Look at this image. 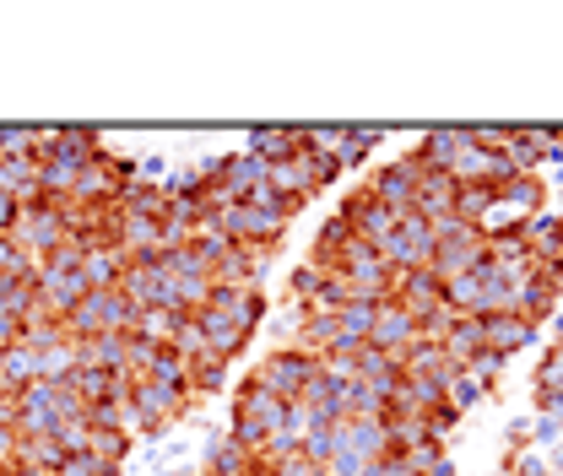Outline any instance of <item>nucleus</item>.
Masks as SVG:
<instances>
[{"label":"nucleus","mask_w":563,"mask_h":476,"mask_svg":"<svg viewBox=\"0 0 563 476\" xmlns=\"http://www.w3.org/2000/svg\"><path fill=\"white\" fill-rule=\"evenodd\" d=\"M11 239H16V250L38 266V261H49L55 250H66L70 244V228H66V206L55 201H33L22 206V217H16V228H11Z\"/></svg>","instance_id":"obj_1"},{"label":"nucleus","mask_w":563,"mask_h":476,"mask_svg":"<svg viewBox=\"0 0 563 476\" xmlns=\"http://www.w3.org/2000/svg\"><path fill=\"white\" fill-rule=\"evenodd\" d=\"M250 472H255V455H250L239 439H228V433H211L207 472H201V476H250Z\"/></svg>","instance_id":"obj_15"},{"label":"nucleus","mask_w":563,"mask_h":476,"mask_svg":"<svg viewBox=\"0 0 563 476\" xmlns=\"http://www.w3.org/2000/svg\"><path fill=\"white\" fill-rule=\"evenodd\" d=\"M244 152H250V157H261L266 168H277V163H287V157H298V152H303V131H250Z\"/></svg>","instance_id":"obj_16"},{"label":"nucleus","mask_w":563,"mask_h":476,"mask_svg":"<svg viewBox=\"0 0 563 476\" xmlns=\"http://www.w3.org/2000/svg\"><path fill=\"white\" fill-rule=\"evenodd\" d=\"M559 309H563V261H537V276H526L515 287V314L542 331Z\"/></svg>","instance_id":"obj_5"},{"label":"nucleus","mask_w":563,"mask_h":476,"mask_svg":"<svg viewBox=\"0 0 563 476\" xmlns=\"http://www.w3.org/2000/svg\"><path fill=\"white\" fill-rule=\"evenodd\" d=\"M16 217H22V201L0 190V233H11V228H16Z\"/></svg>","instance_id":"obj_31"},{"label":"nucleus","mask_w":563,"mask_h":476,"mask_svg":"<svg viewBox=\"0 0 563 476\" xmlns=\"http://www.w3.org/2000/svg\"><path fill=\"white\" fill-rule=\"evenodd\" d=\"M16 476H33V472H16Z\"/></svg>","instance_id":"obj_33"},{"label":"nucleus","mask_w":563,"mask_h":476,"mask_svg":"<svg viewBox=\"0 0 563 476\" xmlns=\"http://www.w3.org/2000/svg\"><path fill=\"white\" fill-rule=\"evenodd\" d=\"M320 374V357L314 352H303V346H277V352H266V363L255 368V379L277 396V401H287V407H298V396L309 390V379Z\"/></svg>","instance_id":"obj_3"},{"label":"nucleus","mask_w":563,"mask_h":476,"mask_svg":"<svg viewBox=\"0 0 563 476\" xmlns=\"http://www.w3.org/2000/svg\"><path fill=\"white\" fill-rule=\"evenodd\" d=\"M537 336H542V331H537L531 320H520L515 309H509V314H488V320H483V346H488V352H498L504 363H509L520 346H531Z\"/></svg>","instance_id":"obj_9"},{"label":"nucleus","mask_w":563,"mask_h":476,"mask_svg":"<svg viewBox=\"0 0 563 476\" xmlns=\"http://www.w3.org/2000/svg\"><path fill=\"white\" fill-rule=\"evenodd\" d=\"M0 190L22 206L38 201V157H0Z\"/></svg>","instance_id":"obj_17"},{"label":"nucleus","mask_w":563,"mask_h":476,"mask_svg":"<svg viewBox=\"0 0 563 476\" xmlns=\"http://www.w3.org/2000/svg\"><path fill=\"white\" fill-rule=\"evenodd\" d=\"M433 244H439V239H433V222H428V217H418V211H401L396 233H390L374 255H379L390 272L401 276V272H422V266L433 261Z\"/></svg>","instance_id":"obj_4"},{"label":"nucleus","mask_w":563,"mask_h":476,"mask_svg":"<svg viewBox=\"0 0 563 476\" xmlns=\"http://www.w3.org/2000/svg\"><path fill=\"white\" fill-rule=\"evenodd\" d=\"M553 346H563V309L553 314Z\"/></svg>","instance_id":"obj_32"},{"label":"nucleus","mask_w":563,"mask_h":476,"mask_svg":"<svg viewBox=\"0 0 563 476\" xmlns=\"http://www.w3.org/2000/svg\"><path fill=\"white\" fill-rule=\"evenodd\" d=\"M352 244H357V228H352L347 217H342V211H336V217H325V228H320V233H314V244H309V266L336 272Z\"/></svg>","instance_id":"obj_10"},{"label":"nucleus","mask_w":563,"mask_h":476,"mask_svg":"<svg viewBox=\"0 0 563 476\" xmlns=\"http://www.w3.org/2000/svg\"><path fill=\"white\" fill-rule=\"evenodd\" d=\"M444 401L455 411H472L477 401H488V385L483 379H472L466 368H455V379H450V390H444Z\"/></svg>","instance_id":"obj_24"},{"label":"nucleus","mask_w":563,"mask_h":476,"mask_svg":"<svg viewBox=\"0 0 563 476\" xmlns=\"http://www.w3.org/2000/svg\"><path fill=\"white\" fill-rule=\"evenodd\" d=\"M385 141V131H342V146H336V168L347 174V168H363L368 163V152Z\"/></svg>","instance_id":"obj_22"},{"label":"nucleus","mask_w":563,"mask_h":476,"mask_svg":"<svg viewBox=\"0 0 563 476\" xmlns=\"http://www.w3.org/2000/svg\"><path fill=\"white\" fill-rule=\"evenodd\" d=\"M55 476H120V466H109V461H98V455H66Z\"/></svg>","instance_id":"obj_27"},{"label":"nucleus","mask_w":563,"mask_h":476,"mask_svg":"<svg viewBox=\"0 0 563 476\" xmlns=\"http://www.w3.org/2000/svg\"><path fill=\"white\" fill-rule=\"evenodd\" d=\"M520 244L537 261H563V217L559 211H537L531 222H520Z\"/></svg>","instance_id":"obj_12"},{"label":"nucleus","mask_w":563,"mask_h":476,"mask_svg":"<svg viewBox=\"0 0 563 476\" xmlns=\"http://www.w3.org/2000/svg\"><path fill=\"white\" fill-rule=\"evenodd\" d=\"M66 461V450L55 439H22L16 444V472H33V476H55V466Z\"/></svg>","instance_id":"obj_18"},{"label":"nucleus","mask_w":563,"mask_h":476,"mask_svg":"<svg viewBox=\"0 0 563 476\" xmlns=\"http://www.w3.org/2000/svg\"><path fill=\"white\" fill-rule=\"evenodd\" d=\"M66 336L70 341H87V336H125L136 325V309L125 303V292H87L66 320Z\"/></svg>","instance_id":"obj_2"},{"label":"nucleus","mask_w":563,"mask_h":476,"mask_svg":"<svg viewBox=\"0 0 563 476\" xmlns=\"http://www.w3.org/2000/svg\"><path fill=\"white\" fill-rule=\"evenodd\" d=\"M439 346H444V357H450L455 368H466V363L483 352V320H472V314H450V325H444Z\"/></svg>","instance_id":"obj_13"},{"label":"nucleus","mask_w":563,"mask_h":476,"mask_svg":"<svg viewBox=\"0 0 563 476\" xmlns=\"http://www.w3.org/2000/svg\"><path fill=\"white\" fill-rule=\"evenodd\" d=\"M412 341H422L418 320L396 303V298H385L379 303V314H374V331H368V346H379V352H390V357H401Z\"/></svg>","instance_id":"obj_7"},{"label":"nucleus","mask_w":563,"mask_h":476,"mask_svg":"<svg viewBox=\"0 0 563 476\" xmlns=\"http://www.w3.org/2000/svg\"><path fill=\"white\" fill-rule=\"evenodd\" d=\"M531 396H537V407H542V401H559V396H563V346H548V352H542L537 379H531Z\"/></svg>","instance_id":"obj_21"},{"label":"nucleus","mask_w":563,"mask_h":476,"mask_svg":"<svg viewBox=\"0 0 563 476\" xmlns=\"http://www.w3.org/2000/svg\"><path fill=\"white\" fill-rule=\"evenodd\" d=\"M422 174H428V168L418 163V152H407V157H396V163L374 168V174L363 179V190H368V196H374L379 206H390V211H412Z\"/></svg>","instance_id":"obj_6"},{"label":"nucleus","mask_w":563,"mask_h":476,"mask_svg":"<svg viewBox=\"0 0 563 476\" xmlns=\"http://www.w3.org/2000/svg\"><path fill=\"white\" fill-rule=\"evenodd\" d=\"M444 309L450 314H472V320H483V276H455V281H444Z\"/></svg>","instance_id":"obj_19"},{"label":"nucleus","mask_w":563,"mask_h":476,"mask_svg":"<svg viewBox=\"0 0 563 476\" xmlns=\"http://www.w3.org/2000/svg\"><path fill=\"white\" fill-rule=\"evenodd\" d=\"M222 390H228V363L190 357V396H222Z\"/></svg>","instance_id":"obj_23"},{"label":"nucleus","mask_w":563,"mask_h":476,"mask_svg":"<svg viewBox=\"0 0 563 476\" xmlns=\"http://www.w3.org/2000/svg\"><path fill=\"white\" fill-rule=\"evenodd\" d=\"M196 476H201V472H196Z\"/></svg>","instance_id":"obj_34"},{"label":"nucleus","mask_w":563,"mask_h":476,"mask_svg":"<svg viewBox=\"0 0 563 476\" xmlns=\"http://www.w3.org/2000/svg\"><path fill=\"white\" fill-rule=\"evenodd\" d=\"M0 379H5V390L16 396L22 385H33L38 379V368H33V352H27V341H11L5 352H0Z\"/></svg>","instance_id":"obj_20"},{"label":"nucleus","mask_w":563,"mask_h":476,"mask_svg":"<svg viewBox=\"0 0 563 476\" xmlns=\"http://www.w3.org/2000/svg\"><path fill=\"white\" fill-rule=\"evenodd\" d=\"M76 368H103V374L131 379V331H125V336H87V341H76Z\"/></svg>","instance_id":"obj_8"},{"label":"nucleus","mask_w":563,"mask_h":476,"mask_svg":"<svg viewBox=\"0 0 563 476\" xmlns=\"http://www.w3.org/2000/svg\"><path fill=\"white\" fill-rule=\"evenodd\" d=\"M504 472L509 476H553V466H548L542 450H509V455H504Z\"/></svg>","instance_id":"obj_26"},{"label":"nucleus","mask_w":563,"mask_h":476,"mask_svg":"<svg viewBox=\"0 0 563 476\" xmlns=\"http://www.w3.org/2000/svg\"><path fill=\"white\" fill-rule=\"evenodd\" d=\"M33 272H38V266L16 250V239H11V233H0V276H33Z\"/></svg>","instance_id":"obj_28"},{"label":"nucleus","mask_w":563,"mask_h":476,"mask_svg":"<svg viewBox=\"0 0 563 476\" xmlns=\"http://www.w3.org/2000/svg\"><path fill=\"white\" fill-rule=\"evenodd\" d=\"M466 374H472V379H483V385H488V390H493V379L504 374V357H498V352H488V346H483V352H477V357L466 363Z\"/></svg>","instance_id":"obj_29"},{"label":"nucleus","mask_w":563,"mask_h":476,"mask_svg":"<svg viewBox=\"0 0 563 476\" xmlns=\"http://www.w3.org/2000/svg\"><path fill=\"white\" fill-rule=\"evenodd\" d=\"M325 276H331V272H320V266H309V261H303L298 272L287 276V292L298 298V309H303V303H309V298H314V292L325 287Z\"/></svg>","instance_id":"obj_25"},{"label":"nucleus","mask_w":563,"mask_h":476,"mask_svg":"<svg viewBox=\"0 0 563 476\" xmlns=\"http://www.w3.org/2000/svg\"><path fill=\"white\" fill-rule=\"evenodd\" d=\"M16 444H22V439H16V428H11V422H0V466H16Z\"/></svg>","instance_id":"obj_30"},{"label":"nucleus","mask_w":563,"mask_h":476,"mask_svg":"<svg viewBox=\"0 0 563 476\" xmlns=\"http://www.w3.org/2000/svg\"><path fill=\"white\" fill-rule=\"evenodd\" d=\"M455 196H461V185L450 179V174H422L418 185V201H412V211L418 217H428V222H439V217H455Z\"/></svg>","instance_id":"obj_14"},{"label":"nucleus","mask_w":563,"mask_h":476,"mask_svg":"<svg viewBox=\"0 0 563 476\" xmlns=\"http://www.w3.org/2000/svg\"><path fill=\"white\" fill-rule=\"evenodd\" d=\"M125 255L120 250H109V244H87L81 250V281L92 287V292H120V276H125Z\"/></svg>","instance_id":"obj_11"}]
</instances>
